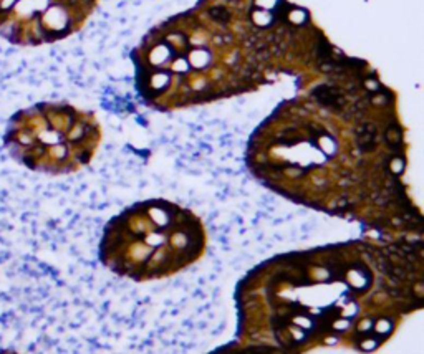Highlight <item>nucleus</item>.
<instances>
[{"instance_id": "f257e3e1", "label": "nucleus", "mask_w": 424, "mask_h": 354, "mask_svg": "<svg viewBox=\"0 0 424 354\" xmlns=\"http://www.w3.org/2000/svg\"><path fill=\"white\" fill-rule=\"evenodd\" d=\"M325 83L309 100L277 108L247 148V166L262 184L310 209L390 233H421V212L404 182L408 143L378 79L355 100Z\"/></svg>"}, {"instance_id": "f03ea898", "label": "nucleus", "mask_w": 424, "mask_h": 354, "mask_svg": "<svg viewBox=\"0 0 424 354\" xmlns=\"http://www.w3.org/2000/svg\"><path fill=\"white\" fill-rule=\"evenodd\" d=\"M421 238L353 240L283 253L237 285L245 349L374 351L423 308Z\"/></svg>"}, {"instance_id": "7ed1b4c3", "label": "nucleus", "mask_w": 424, "mask_h": 354, "mask_svg": "<svg viewBox=\"0 0 424 354\" xmlns=\"http://www.w3.org/2000/svg\"><path fill=\"white\" fill-rule=\"evenodd\" d=\"M230 20L224 7H211L207 15H181L151 32L138 58L144 98L163 109L181 108L251 86L257 58L245 55Z\"/></svg>"}, {"instance_id": "20e7f679", "label": "nucleus", "mask_w": 424, "mask_h": 354, "mask_svg": "<svg viewBox=\"0 0 424 354\" xmlns=\"http://www.w3.org/2000/svg\"><path fill=\"white\" fill-rule=\"evenodd\" d=\"M207 235L193 210L164 199L138 202L105 225L100 260L119 277L153 281L202 258Z\"/></svg>"}, {"instance_id": "39448f33", "label": "nucleus", "mask_w": 424, "mask_h": 354, "mask_svg": "<svg viewBox=\"0 0 424 354\" xmlns=\"http://www.w3.org/2000/svg\"><path fill=\"white\" fill-rule=\"evenodd\" d=\"M101 143L93 113L66 103H37L10 116L3 148L27 169L50 176L71 174L91 162Z\"/></svg>"}, {"instance_id": "423d86ee", "label": "nucleus", "mask_w": 424, "mask_h": 354, "mask_svg": "<svg viewBox=\"0 0 424 354\" xmlns=\"http://www.w3.org/2000/svg\"><path fill=\"white\" fill-rule=\"evenodd\" d=\"M98 0H0V38L15 47L60 42L85 25Z\"/></svg>"}]
</instances>
